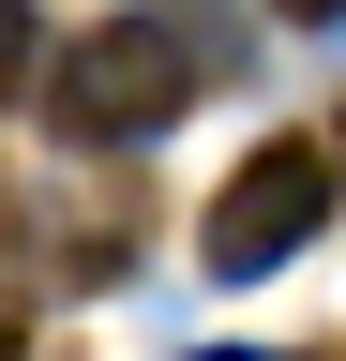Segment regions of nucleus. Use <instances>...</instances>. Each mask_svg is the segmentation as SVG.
I'll use <instances>...</instances> for the list:
<instances>
[{
    "label": "nucleus",
    "mask_w": 346,
    "mask_h": 361,
    "mask_svg": "<svg viewBox=\"0 0 346 361\" xmlns=\"http://www.w3.org/2000/svg\"><path fill=\"white\" fill-rule=\"evenodd\" d=\"M0 361H30V331H16V316H0Z\"/></svg>",
    "instance_id": "obj_5"
},
{
    "label": "nucleus",
    "mask_w": 346,
    "mask_h": 361,
    "mask_svg": "<svg viewBox=\"0 0 346 361\" xmlns=\"http://www.w3.org/2000/svg\"><path fill=\"white\" fill-rule=\"evenodd\" d=\"M211 75H256L241 0H136V16L75 30L46 61V121L75 135V151H136V135H166Z\"/></svg>",
    "instance_id": "obj_1"
},
{
    "label": "nucleus",
    "mask_w": 346,
    "mask_h": 361,
    "mask_svg": "<svg viewBox=\"0 0 346 361\" xmlns=\"http://www.w3.org/2000/svg\"><path fill=\"white\" fill-rule=\"evenodd\" d=\"M271 16H301V30H331V16H346V0H271Z\"/></svg>",
    "instance_id": "obj_4"
},
{
    "label": "nucleus",
    "mask_w": 346,
    "mask_h": 361,
    "mask_svg": "<svg viewBox=\"0 0 346 361\" xmlns=\"http://www.w3.org/2000/svg\"><path fill=\"white\" fill-rule=\"evenodd\" d=\"M331 180H346V135H331Z\"/></svg>",
    "instance_id": "obj_7"
},
{
    "label": "nucleus",
    "mask_w": 346,
    "mask_h": 361,
    "mask_svg": "<svg viewBox=\"0 0 346 361\" xmlns=\"http://www.w3.org/2000/svg\"><path fill=\"white\" fill-rule=\"evenodd\" d=\"M331 196H346V180H331V151H316V135H271V151H256L226 196H211V226H196L211 286H256V271H286V256L331 226Z\"/></svg>",
    "instance_id": "obj_2"
},
{
    "label": "nucleus",
    "mask_w": 346,
    "mask_h": 361,
    "mask_svg": "<svg viewBox=\"0 0 346 361\" xmlns=\"http://www.w3.org/2000/svg\"><path fill=\"white\" fill-rule=\"evenodd\" d=\"M196 361H271V346H196Z\"/></svg>",
    "instance_id": "obj_6"
},
{
    "label": "nucleus",
    "mask_w": 346,
    "mask_h": 361,
    "mask_svg": "<svg viewBox=\"0 0 346 361\" xmlns=\"http://www.w3.org/2000/svg\"><path fill=\"white\" fill-rule=\"evenodd\" d=\"M16 90H46V16L0 0V106H16Z\"/></svg>",
    "instance_id": "obj_3"
}]
</instances>
